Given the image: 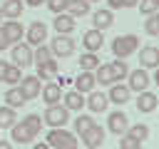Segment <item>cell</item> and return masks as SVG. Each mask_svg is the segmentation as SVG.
<instances>
[{"label":"cell","instance_id":"2","mask_svg":"<svg viewBox=\"0 0 159 149\" xmlns=\"http://www.w3.org/2000/svg\"><path fill=\"white\" fill-rule=\"evenodd\" d=\"M139 37L137 35H117L114 40H112V52H114V57H119V60H124V57H129V55H134L137 50H139Z\"/></svg>","mask_w":159,"mask_h":149},{"label":"cell","instance_id":"13","mask_svg":"<svg viewBox=\"0 0 159 149\" xmlns=\"http://www.w3.org/2000/svg\"><path fill=\"white\" fill-rule=\"evenodd\" d=\"M139 65L144 67V70H157L159 67V47H154V45H144L142 50H139Z\"/></svg>","mask_w":159,"mask_h":149},{"label":"cell","instance_id":"9","mask_svg":"<svg viewBox=\"0 0 159 149\" xmlns=\"http://www.w3.org/2000/svg\"><path fill=\"white\" fill-rule=\"evenodd\" d=\"M25 37H27V45L32 47H37V45H42L45 40H47V25L45 22H40V20H35V22H30V27H27V32H25Z\"/></svg>","mask_w":159,"mask_h":149},{"label":"cell","instance_id":"38","mask_svg":"<svg viewBox=\"0 0 159 149\" xmlns=\"http://www.w3.org/2000/svg\"><path fill=\"white\" fill-rule=\"evenodd\" d=\"M139 147H142V142H137L134 137H129V134L119 137V149H139Z\"/></svg>","mask_w":159,"mask_h":149},{"label":"cell","instance_id":"42","mask_svg":"<svg viewBox=\"0 0 159 149\" xmlns=\"http://www.w3.org/2000/svg\"><path fill=\"white\" fill-rule=\"evenodd\" d=\"M107 5H109V10H119L122 7V0H107Z\"/></svg>","mask_w":159,"mask_h":149},{"label":"cell","instance_id":"45","mask_svg":"<svg viewBox=\"0 0 159 149\" xmlns=\"http://www.w3.org/2000/svg\"><path fill=\"white\" fill-rule=\"evenodd\" d=\"M32 149H52V147L45 142V144H32Z\"/></svg>","mask_w":159,"mask_h":149},{"label":"cell","instance_id":"28","mask_svg":"<svg viewBox=\"0 0 159 149\" xmlns=\"http://www.w3.org/2000/svg\"><path fill=\"white\" fill-rule=\"evenodd\" d=\"M109 67H112L114 82H122V79H127V74H129V67H127V62H124V60L114 57V62H109Z\"/></svg>","mask_w":159,"mask_h":149},{"label":"cell","instance_id":"30","mask_svg":"<svg viewBox=\"0 0 159 149\" xmlns=\"http://www.w3.org/2000/svg\"><path fill=\"white\" fill-rule=\"evenodd\" d=\"M94 77H97V84H114V74L109 65H99L94 70Z\"/></svg>","mask_w":159,"mask_h":149},{"label":"cell","instance_id":"26","mask_svg":"<svg viewBox=\"0 0 159 149\" xmlns=\"http://www.w3.org/2000/svg\"><path fill=\"white\" fill-rule=\"evenodd\" d=\"M65 12H70L75 20H77V17H84V15L89 12V2H87V0H70Z\"/></svg>","mask_w":159,"mask_h":149},{"label":"cell","instance_id":"20","mask_svg":"<svg viewBox=\"0 0 159 149\" xmlns=\"http://www.w3.org/2000/svg\"><path fill=\"white\" fill-rule=\"evenodd\" d=\"M92 22H94V27L97 30H107V27H112L114 25V12L109 10V7H99L94 15H92Z\"/></svg>","mask_w":159,"mask_h":149},{"label":"cell","instance_id":"17","mask_svg":"<svg viewBox=\"0 0 159 149\" xmlns=\"http://www.w3.org/2000/svg\"><path fill=\"white\" fill-rule=\"evenodd\" d=\"M52 27H55L57 35H72L75 32V17L70 12H60V15H55Z\"/></svg>","mask_w":159,"mask_h":149},{"label":"cell","instance_id":"8","mask_svg":"<svg viewBox=\"0 0 159 149\" xmlns=\"http://www.w3.org/2000/svg\"><path fill=\"white\" fill-rule=\"evenodd\" d=\"M84 107H87L89 112H94V114H99V112H107V107H109V97H107L104 92H97V89H92V92L84 97Z\"/></svg>","mask_w":159,"mask_h":149},{"label":"cell","instance_id":"34","mask_svg":"<svg viewBox=\"0 0 159 149\" xmlns=\"http://www.w3.org/2000/svg\"><path fill=\"white\" fill-rule=\"evenodd\" d=\"M92 124H94V119H92L89 114H77V119H75V134L80 137V134H82V132H87Z\"/></svg>","mask_w":159,"mask_h":149},{"label":"cell","instance_id":"25","mask_svg":"<svg viewBox=\"0 0 159 149\" xmlns=\"http://www.w3.org/2000/svg\"><path fill=\"white\" fill-rule=\"evenodd\" d=\"M27 99L22 97V92H20V87L15 84V87H10L7 92H5V104L7 107H12V109H17V107H22Z\"/></svg>","mask_w":159,"mask_h":149},{"label":"cell","instance_id":"46","mask_svg":"<svg viewBox=\"0 0 159 149\" xmlns=\"http://www.w3.org/2000/svg\"><path fill=\"white\" fill-rule=\"evenodd\" d=\"M0 149H12V144H10V142H2V139H0Z\"/></svg>","mask_w":159,"mask_h":149},{"label":"cell","instance_id":"7","mask_svg":"<svg viewBox=\"0 0 159 149\" xmlns=\"http://www.w3.org/2000/svg\"><path fill=\"white\" fill-rule=\"evenodd\" d=\"M80 139H82V144H84L87 149H97V147H102V144H104V129L94 122L87 132H82V134H80Z\"/></svg>","mask_w":159,"mask_h":149},{"label":"cell","instance_id":"36","mask_svg":"<svg viewBox=\"0 0 159 149\" xmlns=\"http://www.w3.org/2000/svg\"><path fill=\"white\" fill-rule=\"evenodd\" d=\"M139 12L142 15H152V12H157L159 10V0H139Z\"/></svg>","mask_w":159,"mask_h":149},{"label":"cell","instance_id":"49","mask_svg":"<svg viewBox=\"0 0 159 149\" xmlns=\"http://www.w3.org/2000/svg\"><path fill=\"white\" fill-rule=\"evenodd\" d=\"M87 2H99V0H87Z\"/></svg>","mask_w":159,"mask_h":149},{"label":"cell","instance_id":"44","mask_svg":"<svg viewBox=\"0 0 159 149\" xmlns=\"http://www.w3.org/2000/svg\"><path fill=\"white\" fill-rule=\"evenodd\" d=\"M139 0H122V7H137Z\"/></svg>","mask_w":159,"mask_h":149},{"label":"cell","instance_id":"48","mask_svg":"<svg viewBox=\"0 0 159 149\" xmlns=\"http://www.w3.org/2000/svg\"><path fill=\"white\" fill-rule=\"evenodd\" d=\"M2 20H5V17H2V12H0V25H2Z\"/></svg>","mask_w":159,"mask_h":149},{"label":"cell","instance_id":"35","mask_svg":"<svg viewBox=\"0 0 159 149\" xmlns=\"http://www.w3.org/2000/svg\"><path fill=\"white\" fill-rule=\"evenodd\" d=\"M144 30H147V35H152V37H157V35H159V10H157V12H152V15H147Z\"/></svg>","mask_w":159,"mask_h":149},{"label":"cell","instance_id":"43","mask_svg":"<svg viewBox=\"0 0 159 149\" xmlns=\"http://www.w3.org/2000/svg\"><path fill=\"white\" fill-rule=\"evenodd\" d=\"M47 0H25V5H30V7H40V5H45Z\"/></svg>","mask_w":159,"mask_h":149},{"label":"cell","instance_id":"11","mask_svg":"<svg viewBox=\"0 0 159 149\" xmlns=\"http://www.w3.org/2000/svg\"><path fill=\"white\" fill-rule=\"evenodd\" d=\"M102 45H104V32L102 30H87L84 35H82V47L87 50V52H99L102 50Z\"/></svg>","mask_w":159,"mask_h":149},{"label":"cell","instance_id":"40","mask_svg":"<svg viewBox=\"0 0 159 149\" xmlns=\"http://www.w3.org/2000/svg\"><path fill=\"white\" fill-rule=\"evenodd\" d=\"M7 47H12V45H10L7 35H5V32H2V27H0V50H7Z\"/></svg>","mask_w":159,"mask_h":149},{"label":"cell","instance_id":"39","mask_svg":"<svg viewBox=\"0 0 159 149\" xmlns=\"http://www.w3.org/2000/svg\"><path fill=\"white\" fill-rule=\"evenodd\" d=\"M67 2H70V0H47L45 5H47L55 15H60V12H65V10H67Z\"/></svg>","mask_w":159,"mask_h":149},{"label":"cell","instance_id":"16","mask_svg":"<svg viewBox=\"0 0 159 149\" xmlns=\"http://www.w3.org/2000/svg\"><path fill=\"white\" fill-rule=\"evenodd\" d=\"M157 102H159V97H157L154 92H149V89H144V92H137V109H139L142 114H149V112H154V109H157Z\"/></svg>","mask_w":159,"mask_h":149},{"label":"cell","instance_id":"33","mask_svg":"<svg viewBox=\"0 0 159 149\" xmlns=\"http://www.w3.org/2000/svg\"><path fill=\"white\" fill-rule=\"evenodd\" d=\"M124 134H129V137H134L137 142H144V139L149 137V127H147V124H129Z\"/></svg>","mask_w":159,"mask_h":149},{"label":"cell","instance_id":"1","mask_svg":"<svg viewBox=\"0 0 159 149\" xmlns=\"http://www.w3.org/2000/svg\"><path fill=\"white\" fill-rule=\"evenodd\" d=\"M47 144L52 149H77L80 147L77 134L75 132H67L65 127H52L47 132Z\"/></svg>","mask_w":159,"mask_h":149},{"label":"cell","instance_id":"18","mask_svg":"<svg viewBox=\"0 0 159 149\" xmlns=\"http://www.w3.org/2000/svg\"><path fill=\"white\" fill-rule=\"evenodd\" d=\"M94 84H97V77H94V72H87V70H82L75 79V89L82 92V94H89L94 89Z\"/></svg>","mask_w":159,"mask_h":149},{"label":"cell","instance_id":"10","mask_svg":"<svg viewBox=\"0 0 159 149\" xmlns=\"http://www.w3.org/2000/svg\"><path fill=\"white\" fill-rule=\"evenodd\" d=\"M127 127H129V119H127V114H124L122 109H117V112H109V117H107V129H109L112 134L122 137V134L127 132Z\"/></svg>","mask_w":159,"mask_h":149},{"label":"cell","instance_id":"23","mask_svg":"<svg viewBox=\"0 0 159 149\" xmlns=\"http://www.w3.org/2000/svg\"><path fill=\"white\" fill-rule=\"evenodd\" d=\"M62 104H65L70 112H80V109L84 107V94H82V92H77V89L65 92V94H62Z\"/></svg>","mask_w":159,"mask_h":149},{"label":"cell","instance_id":"15","mask_svg":"<svg viewBox=\"0 0 159 149\" xmlns=\"http://www.w3.org/2000/svg\"><path fill=\"white\" fill-rule=\"evenodd\" d=\"M10 134H12V142L15 144H30L37 134L27 127V124H22V122H15L12 127H10Z\"/></svg>","mask_w":159,"mask_h":149},{"label":"cell","instance_id":"24","mask_svg":"<svg viewBox=\"0 0 159 149\" xmlns=\"http://www.w3.org/2000/svg\"><path fill=\"white\" fill-rule=\"evenodd\" d=\"M35 67H37V77H40V79H47V82H50V79H55V77H57V72H60V65L55 62V57H52V60H47V62L35 65Z\"/></svg>","mask_w":159,"mask_h":149},{"label":"cell","instance_id":"31","mask_svg":"<svg viewBox=\"0 0 159 149\" xmlns=\"http://www.w3.org/2000/svg\"><path fill=\"white\" fill-rule=\"evenodd\" d=\"M55 55H52V50H50V45H37L35 47V52H32V62L35 65H40V62H47V60H52Z\"/></svg>","mask_w":159,"mask_h":149},{"label":"cell","instance_id":"50","mask_svg":"<svg viewBox=\"0 0 159 149\" xmlns=\"http://www.w3.org/2000/svg\"><path fill=\"white\" fill-rule=\"evenodd\" d=\"M157 107H159V102H157Z\"/></svg>","mask_w":159,"mask_h":149},{"label":"cell","instance_id":"12","mask_svg":"<svg viewBox=\"0 0 159 149\" xmlns=\"http://www.w3.org/2000/svg\"><path fill=\"white\" fill-rule=\"evenodd\" d=\"M10 50H12V65H17V67H27V65H32V47H30V45L15 42Z\"/></svg>","mask_w":159,"mask_h":149},{"label":"cell","instance_id":"19","mask_svg":"<svg viewBox=\"0 0 159 149\" xmlns=\"http://www.w3.org/2000/svg\"><path fill=\"white\" fill-rule=\"evenodd\" d=\"M0 12H2V17H7V20H17V17H22V12H25V2H22V0H5V2L0 5Z\"/></svg>","mask_w":159,"mask_h":149},{"label":"cell","instance_id":"47","mask_svg":"<svg viewBox=\"0 0 159 149\" xmlns=\"http://www.w3.org/2000/svg\"><path fill=\"white\" fill-rule=\"evenodd\" d=\"M154 82L159 84V67H157V72H154Z\"/></svg>","mask_w":159,"mask_h":149},{"label":"cell","instance_id":"32","mask_svg":"<svg viewBox=\"0 0 159 149\" xmlns=\"http://www.w3.org/2000/svg\"><path fill=\"white\" fill-rule=\"evenodd\" d=\"M22 79V67H17V65H10L7 67V72H5V77H2V84H17Z\"/></svg>","mask_w":159,"mask_h":149},{"label":"cell","instance_id":"5","mask_svg":"<svg viewBox=\"0 0 159 149\" xmlns=\"http://www.w3.org/2000/svg\"><path fill=\"white\" fill-rule=\"evenodd\" d=\"M42 79L37 77V74H27V77H22L20 82H17V87H20V92H22V97L30 102V99H35V97H40V92H42V84H40Z\"/></svg>","mask_w":159,"mask_h":149},{"label":"cell","instance_id":"37","mask_svg":"<svg viewBox=\"0 0 159 149\" xmlns=\"http://www.w3.org/2000/svg\"><path fill=\"white\" fill-rule=\"evenodd\" d=\"M22 124H27L35 134H40V127H42V119H40V114H27L25 119H20Z\"/></svg>","mask_w":159,"mask_h":149},{"label":"cell","instance_id":"6","mask_svg":"<svg viewBox=\"0 0 159 149\" xmlns=\"http://www.w3.org/2000/svg\"><path fill=\"white\" fill-rule=\"evenodd\" d=\"M149 82H152V77H149V72H147L144 67L129 70V74H127V84H129L132 92H144V89L149 87Z\"/></svg>","mask_w":159,"mask_h":149},{"label":"cell","instance_id":"27","mask_svg":"<svg viewBox=\"0 0 159 149\" xmlns=\"http://www.w3.org/2000/svg\"><path fill=\"white\" fill-rule=\"evenodd\" d=\"M99 65H102V62H99V55H97V52H84V55H80V67H82V70L94 72Z\"/></svg>","mask_w":159,"mask_h":149},{"label":"cell","instance_id":"21","mask_svg":"<svg viewBox=\"0 0 159 149\" xmlns=\"http://www.w3.org/2000/svg\"><path fill=\"white\" fill-rule=\"evenodd\" d=\"M2 32L7 35V40H10V45H15V42H20L22 40V35H25V30H22V25L17 22V20H5L2 25Z\"/></svg>","mask_w":159,"mask_h":149},{"label":"cell","instance_id":"3","mask_svg":"<svg viewBox=\"0 0 159 149\" xmlns=\"http://www.w3.org/2000/svg\"><path fill=\"white\" fill-rule=\"evenodd\" d=\"M70 122V109L65 104H50L42 114V124H47L50 129L52 127H65Z\"/></svg>","mask_w":159,"mask_h":149},{"label":"cell","instance_id":"14","mask_svg":"<svg viewBox=\"0 0 159 149\" xmlns=\"http://www.w3.org/2000/svg\"><path fill=\"white\" fill-rule=\"evenodd\" d=\"M129 94H132L129 84H122V82L109 84V92H107V97H109L112 104H127V102H129Z\"/></svg>","mask_w":159,"mask_h":149},{"label":"cell","instance_id":"29","mask_svg":"<svg viewBox=\"0 0 159 149\" xmlns=\"http://www.w3.org/2000/svg\"><path fill=\"white\" fill-rule=\"evenodd\" d=\"M17 122V114H15V109L12 107H0V129H10L12 124Z\"/></svg>","mask_w":159,"mask_h":149},{"label":"cell","instance_id":"4","mask_svg":"<svg viewBox=\"0 0 159 149\" xmlns=\"http://www.w3.org/2000/svg\"><path fill=\"white\" fill-rule=\"evenodd\" d=\"M50 50H52V55H55V57L65 60V57H72V55H75L77 42H75L70 35H55V37H52V42H50Z\"/></svg>","mask_w":159,"mask_h":149},{"label":"cell","instance_id":"41","mask_svg":"<svg viewBox=\"0 0 159 149\" xmlns=\"http://www.w3.org/2000/svg\"><path fill=\"white\" fill-rule=\"evenodd\" d=\"M7 67H10V62H5V60H0V82H2V77H5V72H7Z\"/></svg>","mask_w":159,"mask_h":149},{"label":"cell","instance_id":"22","mask_svg":"<svg viewBox=\"0 0 159 149\" xmlns=\"http://www.w3.org/2000/svg\"><path fill=\"white\" fill-rule=\"evenodd\" d=\"M42 102L50 107V104H60L62 99V84H42Z\"/></svg>","mask_w":159,"mask_h":149}]
</instances>
